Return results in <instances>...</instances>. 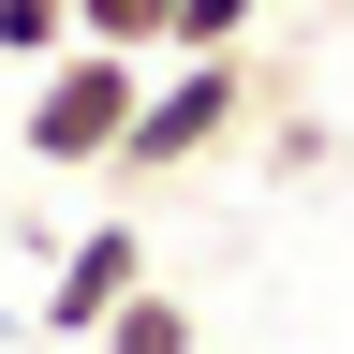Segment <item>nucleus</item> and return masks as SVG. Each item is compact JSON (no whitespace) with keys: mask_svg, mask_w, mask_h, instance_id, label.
Instances as JSON below:
<instances>
[{"mask_svg":"<svg viewBox=\"0 0 354 354\" xmlns=\"http://www.w3.org/2000/svg\"><path fill=\"white\" fill-rule=\"evenodd\" d=\"M88 354H207V325H192V295H177L162 266H148V281H133L104 325H88Z\"/></svg>","mask_w":354,"mask_h":354,"instance_id":"4","label":"nucleus"},{"mask_svg":"<svg viewBox=\"0 0 354 354\" xmlns=\"http://www.w3.org/2000/svg\"><path fill=\"white\" fill-rule=\"evenodd\" d=\"M251 162H266V177H281V192H295V177H325V162H339V133L310 118L295 88H266V118H251Z\"/></svg>","mask_w":354,"mask_h":354,"instance_id":"5","label":"nucleus"},{"mask_svg":"<svg viewBox=\"0 0 354 354\" xmlns=\"http://www.w3.org/2000/svg\"><path fill=\"white\" fill-rule=\"evenodd\" d=\"M59 44H74V0H0V59H59Z\"/></svg>","mask_w":354,"mask_h":354,"instance_id":"8","label":"nucleus"},{"mask_svg":"<svg viewBox=\"0 0 354 354\" xmlns=\"http://www.w3.org/2000/svg\"><path fill=\"white\" fill-rule=\"evenodd\" d=\"M133 281H148V221H133V207L118 221H74V236L44 251V339H88Z\"/></svg>","mask_w":354,"mask_h":354,"instance_id":"3","label":"nucleus"},{"mask_svg":"<svg viewBox=\"0 0 354 354\" xmlns=\"http://www.w3.org/2000/svg\"><path fill=\"white\" fill-rule=\"evenodd\" d=\"M74 44H118V59H162V44H177V0H74Z\"/></svg>","mask_w":354,"mask_h":354,"instance_id":"6","label":"nucleus"},{"mask_svg":"<svg viewBox=\"0 0 354 354\" xmlns=\"http://www.w3.org/2000/svg\"><path fill=\"white\" fill-rule=\"evenodd\" d=\"M266 74L251 44H221V59H148V104H133V133H118V192H162V177H192V162H221V148H251V118H266Z\"/></svg>","mask_w":354,"mask_h":354,"instance_id":"1","label":"nucleus"},{"mask_svg":"<svg viewBox=\"0 0 354 354\" xmlns=\"http://www.w3.org/2000/svg\"><path fill=\"white\" fill-rule=\"evenodd\" d=\"M133 104H148V59H118V44H59V59L30 74V104H15V148L44 177H104L118 162V133Z\"/></svg>","mask_w":354,"mask_h":354,"instance_id":"2","label":"nucleus"},{"mask_svg":"<svg viewBox=\"0 0 354 354\" xmlns=\"http://www.w3.org/2000/svg\"><path fill=\"white\" fill-rule=\"evenodd\" d=\"M266 15H281V0H177V44H162V59H221V44H251Z\"/></svg>","mask_w":354,"mask_h":354,"instance_id":"7","label":"nucleus"}]
</instances>
